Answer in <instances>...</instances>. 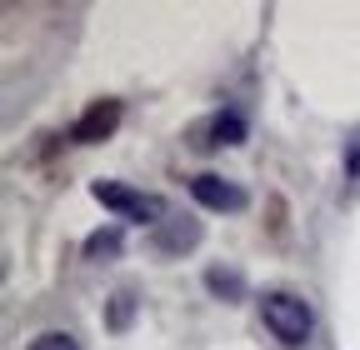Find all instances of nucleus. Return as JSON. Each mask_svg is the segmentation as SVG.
I'll return each instance as SVG.
<instances>
[{"label": "nucleus", "mask_w": 360, "mask_h": 350, "mask_svg": "<svg viewBox=\"0 0 360 350\" xmlns=\"http://www.w3.org/2000/svg\"><path fill=\"white\" fill-rule=\"evenodd\" d=\"M30 350H80V345H75V335H70V330H45V335H35V340H30Z\"/></svg>", "instance_id": "obj_8"}, {"label": "nucleus", "mask_w": 360, "mask_h": 350, "mask_svg": "<svg viewBox=\"0 0 360 350\" xmlns=\"http://www.w3.org/2000/svg\"><path fill=\"white\" fill-rule=\"evenodd\" d=\"M90 195H96L105 210H120V215H130V221H146V226H160V215H165V200H160V195L125 190V186H115V181H96V186H90Z\"/></svg>", "instance_id": "obj_2"}, {"label": "nucleus", "mask_w": 360, "mask_h": 350, "mask_svg": "<svg viewBox=\"0 0 360 350\" xmlns=\"http://www.w3.org/2000/svg\"><path fill=\"white\" fill-rule=\"evenodd\" d=\"M245 141V120L240 115H215L210 120V141L205 145H240Z\"/></svg>", "instance_id": "obj_5"}, {"label": "nucleus", "mask_w": 360, "mask_h": 350, "mask_svg": "<svg viewBox=\"0 0 360 350\" xmlns=\"http://www.w3.org/2000/svg\"><path fill=\"white\" fill-rule=\"evenodd\" d=\"M191 195H195L205 210H245V190L231 186L225 175H195V181H191Z\"/></svg>", "instance_id": "obj_3"}, {"label": "nucleus", "mask_w": 360, "mask_h": 350, "mask_svg": "<svg viewBox=\"0 0 360 350\" xmlns=\"http://www.w3.org/2000/svg\"><path fill=\"white\" fill-rule=\"evenodd\" d=\"M345 175H350V181H355V186H360V145H355V150L345 155Z\"/></svg>", "instance_id": "obj_10"}, {"label": "nucleus", "mask_w": 360, "mask_h": 350, "mask_svg": "<svg viewBox=\"0 0 360 350\" xmlns=\"http://www.w3.org/2000/svg\"><path fill=\"white\" fill-rule=\"evenodd\" d=\"M205 285H210L215 295H225V300H236V295L245 290V280H240L236 271H210V276H205Z\"/></svg>", "instance_id": "obj_6"}, {"label": "nucleus", "mask_w": 360, "mask_h": 350, "mask_svg": "<svg viewBox=\"0 0 360 350\" xmlns=\"http://www.w3.org/2000/svg\"><path fill=\"white\" fill-rule=\"evenodd\" d=\"M130 320V295H115V316H110V325H125Z\"/></svg>", "instance_id": "obj_9"}, {"label": "nucleus", "mask_w": 360, "mask_h": 350, "mask_svg": "<svg viewBox=\"0 0 360 350\" xmlns=\"http://www.w3.org/2000/svg\"><path fill=\"white\" fill-rule=\"evenodd\" d=\"M115 125H120V101H96V105H90V110L75 120L70 136H75L80 145H96V141H105V136H110Z\"/></svg>", "instance_id": "obj_4"}, {"label": "nucleus", "mask_w": 360, "mask_h": 350, "mask_svg": "<svg viewBox=\"0 0 360 350\" xmlns=\"http://www.w3.org/2000/svg\"><path fill=\"white\" fill-rule=\"evenodd\" d=\"M115 250H120V231H96V235L85 240V255H90V260H105V255H115Z\"/></svg>", "instance_id": "obj_7"}, {"label": "nucleus", "mask_w": 360, "mask_h": 350, "mask_svg": "<svg viewBox=\"0 0 360 350\" xmlns=\"http://www.w3.org/2000/svg\"><path fill=\"white\" fill-rule=\"evenodd\" d=\"M260 320H265V330H270V335L285 340V345H305V340H310V330H315L310 305H305L300 295H285V290H270V295L260 300Z\"/></svg>", "instance_id": "obj_1"}]
</instances>
